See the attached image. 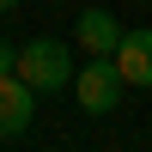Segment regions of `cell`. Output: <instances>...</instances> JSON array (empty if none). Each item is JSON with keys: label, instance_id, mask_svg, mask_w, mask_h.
I'll list each match as a JSON object with an SVG mask.
<instances>
[{"label": "cell", "instance_id": "obj_1", "mask_svg": "<svg viewBox=\"0 0 152 152\" xmlns=\"http://www.w3.org/2000/svg\"><path fill=\"white\" fill-rule=\"evenodd\" d=\"M12 73H18L37 97H49V91H73L79 61H73V49L61 43V37H31V43L18 49V67H12Z\"/></svg>", "mask_w": 152, "mask_h": 152}, {"label": "cell", "instance_id": "obj_2", "mask_svg": "<svg viewBox=\"0 0 152 152\" xmlns=\"http://www.w3.org/2000/svg\"><path fill=\"white\" fill-rule=\"evenodd\" d=\"M122 91H128V79L116 73L110 55H85V67L73 73V97H79L85 116H116V110H122Z\"/></svg>", "mask_w": 152, "mask_h": 152}, {"label": "cell", "instance_id": "obj_3", "mask_svg": "<svg viewBox=\"0 0 152 152\" xmlns=\"http://www.w3.org/2000/svg\"><path fill=\"white\" fill-rule=\"evenodd\" d=\"M37 122V91L18 79V73H0V140H18Z\"/></svg>", "mask_w": 152, "mask_h": 152}, {"label": "cell", "instance_id": "obj_4", "mask_svg": "<svg viewBox=\"0 0 152 152\" xmlns=\"http://www.w3.org/2000/svg\"><path fill=\"white\" fill-rule=\"evenodd\" d=\"M116 43H122V18L110 6H85L73 24V49L79 55H116Z\"/></svg>", "mask_w": 152, "mask_h": 152}, {"label": "cell", "instance_id": "obj_5", "mask_svg": "<svg viewBox=\"0 0 152 152\" xmlns=\"http://www.w3.org/2000/svg\"><path fill=\"white\" fill-rule=\"evenodd\" d=\"M116 73L128 85H140V91H152V24H140V31H122V43H116Z\"/></svg>", "mask_w": 152, "mask_h": 152}, {"label": "cell", "instance_id": "obj_6", "mask_svg": "<svg viewBox=\"0 0 152 152\" xmlns=\"http://www.w3.org/2000/svg\"><path fill=\"white\" fill-rule=\"evenodd\" d=\"M12 67H18V49H12L6 37H0V73H12Z\"/></svg>", "mask_w": 152, "mask_h": 152}, {"label": "cell", "instance_id": "obj_7", "mask_svg": "<svg viewBox=\"0 0 152 152\" xmlns=\"http://www.w3.org/2000/svg\"><path fill=\"white\" fill-rule=\"evenodd\" d=\"M0 12H18V0H0Z\"/></svg>", "mask_w": 152, "mask_h": 152}]
</instances>
